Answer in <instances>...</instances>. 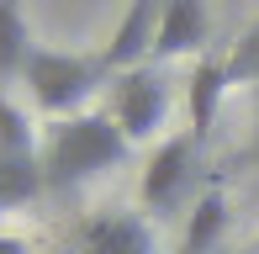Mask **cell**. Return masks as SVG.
Here are the masks:
<instances>
[{
	"instance_id": "1",
	"label": "cell",
	"mask_w": 259,
	"mask_h": 254,
	"mask_svg": "<svg viewBox=\"0 0 259 254\" xmlns=\"http://www.w3.org/2000/svg\"><path fill=\"white\" fill-rule=\"evenodd\" d=\"M127 133L116 127L111 111H79L53 127L48 148H42V180L48 186H79V180L101 175V170L127 159Z\"/></svg>"
},
{
	"instance_id": "2",
	"label": "cell",
	"mask_w": 259,
	"mask_h": 254,
	"mask_svg": "<svg viewBox=\"0 0 259 254\" xmlns=\"http://www.w3.org/2000/svg\"><path fill=\"white\" fill-rule=\"evenodd\" d=\"M111 74L101 59H85V53H58V48H32L27 69H21V79H27L32 101H37L48 117H79L85 111V101L96 96V85Z\"/></svg>"
},
{
	"instance_id": "3",
	"label": "cell",
	"mask_w": 259,
	"mask_h": 254,
	"mask_svg": "<svg viewBox=\"0 0 259 254\" xmlns=\"http://www.w3.org/2000/svg\"><path fill=\"white\" fill-rule=\"evenodd\" d=\"M111 117L127 133V143H143V138H154L164 127V117H169V85L154 74V64L122 69L111 79Z\"/></svg>"
},
{
	"instance_id": "4",
	"label": "cell",
	"mask_w": 259,
	"mask_h": 254,
	"mask_svg": "<svg viewBox=\"0 0 259 254\" xmlns=\"http://www.w3.org/2000/svg\"><path fill=\"white\" fill-rule=\"evenodd\" d=\"M196 138L191 133H175L154 148L143 170V206L148 212H175V206L191 196V180H196Z\"/></svg>"
},
{
	"instance_id": "5",
	"label": "cell",
	"mask_w": 259,
	"mask_h": 254,
	"mask_svg": "<svg viewBox=\"0 0 259 254\" xmlns=\"http://www.w3.org/2000/svg\"><path fill=\"white\" fill-rule=\"evenodd\" d=\"M206 37H211V16H206V0H164L159 6V27H154V53L148 59H185L206 53Z\"/></svg>"
},
{
	"instance_id": "6",
	"label": "cell",
	"mask_w": 259,
	"mask_h": 254,
	"mask_svg": "<svg viewBox=\"0 0 259 254\" xmlns=\"http://www.w3.org/2000/svg\"><path fill=\"white\" fill-rule=\"evenodd\" d=\"M233 74H228V53H201L191 69V90H185V111H191V127L185 133L196 138V143H206L211 127H217V106L222 96H228Z\"/></svg>"
},
{
	"instance_id": "7",
	"label": "cell",
	"mask_w": 259,
	"mask_h": 254,
	"mask_svg": "<svg viewBox=\"0 0 259 254\" xmlns=\"http://www.w3.org/2000/svg\"><path fill=\"white\" fill-rule=\"evenodd\" d=\"M159 6L164 0H127V16L122 27L111 32V43H106L101 64L111 69V74H122V69H138L154 53V27H159Z\"/></svg>"
},
{
	"instance_id": "8",
	"label": "cell",
	"mask_w": 259,
	"mask_h": 254,
	"mask_svg": "<svg viewBox=\"0 0 259 254\" xmlns=\"http://www.w3.org/2000/svg\"><path fill=\"white\" fill-rule=\"evenodd\" d=\"M85 254H159V238L148 228V217L106 212L85 228Z\"/></svg>"
},
{
	"instance_id": "9",
	"label": "cell",
	"mask_w": 259,
	"mask_h": 254,
	"mask_svg": "<svg viewBox=\"0 0 259 254\" xmlns=\"http://www.w3.org/2000/svg\"><path fill=\"white\" fill-rule=\"evenodd\" d=\"M222 228H228V196L211 186V191L196 196V212H191V223H185V244H180V254H206V249L222 238Z\"/></svg>"
},
{
	"instance_id": "10",
	"label": "cell",
	"mask_w": 259,
	"mask_h": 254,
	"mask_svg": "<svg viewBox=\"0 0 259 254\" xmlns=\"http://www.w3.org/2000/svg\"><path fill=\"white\" fill-rule=\"evenodd\" d=\"M32 32H27V16H21V6L16 0H0V79H11V74H21L32 59Z\"/></svg>"
},
{
	"instance_id": "11",
	"label": "cell",
	"mask_w": 259,
	"mask_h": 254,
	"mask_svg": "<svg viewBox=\"0 0 259 254\" xmlns=\"http://www.w3.org/2000/svg\"><path fill=\"white\" fill-rule=\"evenodd\" d=\"M0 154L6 159H32V122L11 101H0Z\"/></svg>"
},
{
	"instance_id": "12",
	"label": "cell",
	"mask_w": 259,
	"mask_h": 254,
	"mask_svg": "<svg viewBox=\"0 0 259 254\" xmlns=\"http://www.w3.org/2000/svg\"><path fill=\"white\" fill-rule=\"evenodd\" d=\"M228 74H233V85H254L259 90V27L228 53Z\"/></svg>"
},
{
	"instance_id": "13",
	"label": "cell",
	"mask_w": 259,
	"mask_h": 254,
	"mask_svg": "<svg viewBox=\"0 0 259 254\" xmlns=\"http://www.w3.org/2000/svg\"><path fill=\"white\" fill-rule=\"evenodd\" d=\"M0 254H27V244H16V238H0Z\"/></svg>"
}]
</instances>
